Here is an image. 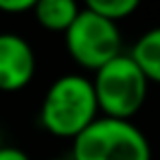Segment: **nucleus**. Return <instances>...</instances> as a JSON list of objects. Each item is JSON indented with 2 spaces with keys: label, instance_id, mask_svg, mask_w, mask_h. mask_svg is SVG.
<instances>
[{
  "label": "nucleus",
  "instance_id": "7ed1b4c3",
  "mask_svg": "<svg viewBox=\"0 0 160 160\" xmlns=\"http://www.w3.org/2000/svg\"><path fill=\"white\" fill-rule=\"evenodd\" d=\"M92 88L103 116L132 121V116L145 105L149 81L134 64L129 53H123L94 72Z\"/></svg>",
  "mask_w": 160,
  "mask_h": 160
},
{
  "label": "nucleus",
  "instance_id": "20e7f679",
  "mask_svg": "<svg viewBox=\"0 0 160 160\" xmlns=\"http://www.w3.org/2000/svg\"><path fill=\"white\" fill-rule=\"evenodd\" d=\"M68 55L88 70H99L114 57L123 55L121 31L114 22L83 7L70 29L64 33Z\"/></svg>",
  "mask_w": 160,
  "mask_h": 160
},
{
  "label": "nucleus",
  "instance_id": "39448f33",
  "mask_svg": "<svg viewBox=\"0 0 160 160\" xmlns=\"http://www.w3.org/2000/svg\"><path fill=\"white\" fill-rule=\"evenodd\" d=\"M35 75V53L18 33H0V90L18 92Z\"/></svg>",
  "mask_w": 160,
  "mask_h": 160
},
{
  "label": "nucleus",
  "instance_id": "1a4fd4ad",
  "mask_svg": "<svg viewBox=\"0 0 160 160\" xmlns=\"http://www.w3.org/2000/svg\"><path fill=\"white\" fill-rule=\"evenodd\" d=\"M38 0H0V11L5 13H24L33 11Z\"/></svg>",
  "mask_w": 160,
  "mask_h": 160
},
{
  "label": "nucleus",
  "instance_id": "9b49d317",
  "mask_svg": "<svg viewBox=\"0 0 160 160\" xmlns=\"http://www.w3.org/2000/svg\"><path fill=\"white\" fill-rule=\"evenodd\" d=\"M51 160H72V158L68 156V158H51Z\"/></svg>",
  "mask_w": 160,
  "mask_h": 160
},
{
  "label": "nucleus",
  "instance_id": "f03ea898",
  "mask_svg": "<svg viewBox=\"0 0 160 160\" xmlns=\"http://www.w3.org/2000/svg\"><path fill=\"white\" fill-rule=\"evenodd\" d=\"M72 160H151L147 136L132 123L99 116L72 140Z\"/></svg>",
  "mask_w": 160,
  "mask_h": 160
},
{
  "label": "nucleus",
  "instance_id": "0eeeda50",
  "mask_svg": "<svg viewBox=\"0 0 160 160\" xmlns=\"http://www.w3.org/2000/svg\"><path fill=\"white\" fill-rule=\"evenodd\" d=\"M79 7L72 0H38L33 13L35 20L48 31H68L75 18L79 16Z\"/></svg>",
  "mask_w": 160,
  "mask_h": 160
},
{
  "label": "nucleus",
  "instance_id": "9d476101",
  "mask_svg": "<svg viewBox=\"0 0 160 160\" xmlns=\"http://www.w3.org/2000/svg\"><path fill=\"white\" fill-rule=\"evenodd\" d=\"M0 160H31L27 156V151L18 149V147H0Z\"/></svg>",
  "mask_w": 160,
  "mask_h": 160
},
{
  "label": "nucleus",
  "instance_id": "423d86ee",
  "mask_svg": "<svg viewBox=\"0 0 160 160\" xmlns=\"http://www.w3.org/2000/svg\"><path fill=\"white\" fill-rule=\"evenodd\" d=\"M129 57L140 68L147 81L160 83V27L145 31L132 46Z\"/></svg>",
  "mask_w": 160,
  "mask_h": 160
},
{
  "label": "nucleus",
  "instance_id": "f257e3e1",
  "mask_svg": "<svg viewBox=\"0 0 160 160\" xmlns=\"http://www.w3.org/2000/svg\"><path fill=\"white\" fill-rule=\"evenodd\" d=\"M92 79L83 75H64L51 83L40 108V123L59 138H77L99 116Z\"/></svg>",
  "mask_w": 160,
  "mask_h": 160
},
{
  "label": "nucleus",
  "instance_id": "6e6552de",
  "mask_svg": "<svg viewBox=\"0 0 160 160\" xmlns=\"http://www.w3.org/2000/svg\"><path fill=\"white\" fill-rule=\"evenodd\" d=\"M86 7L90 11L99 13L101 18H105V20L116 24L118 20H125L132 13H136L138 0H88Z\"/></svg>",
  "mask_w": 160,
  "mask_h": 160
},
{
  "label": "nucleus",
  "instance_id": "f8f14e48",
  "mask_svg": "<svg viewBox=\"0 0 160 160\" xmlns=\"http://www.w3.org/2000/svg\"><path fill=\"white\" fill-rule=\"evenodd\" d=\"M0 147H2V134H0Z\"/></svg>",
  "mask_w": 160,
  "mask_h": 160
}]
</instances>
